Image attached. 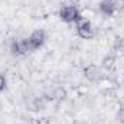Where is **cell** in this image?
Returning a JSON list of instances; mask_svg holds the SVG:
<instances>
[{
    "label": "cell",
    "instance_id": "obj_1",
    "mask_svg": "<svg viewBox=\"0 0 124 124\" xmlns=\"http://www.w3.org/2000/svg\"><path fill=\"white\" fill-rule=\"evenodd\" d=\"M59 17L65 23H77V22H79L82 19L81 12L78 10V7L72 6V4L62 6L61 10H59Z\"/></svg>",
    "mask_w": 124,
    "mask_h": 124
},
{
    "label": "cell",
    "instance_id": "obj_2",
    "mask_svg": "<svg viewBox=\"0 0 124 124\" xmlns=\"http://www.w3.org/2000/svg\"><path fill=\"white\" fill-rule=\"evenodd\" d=\"M84 77L90 82H101L102 79H105V74H104L102 68L95 63H90L84 68Z\"/></svg>",
    "mask_w": 124,
    "mask_h": 124
},
{
    "label": "cell",
    "instance_id": "obj_3",
    "mask_svg": "<svg viewBox=\"0 0 124 124\" xmlns=\"http://www.w3.org/2000/svg\"><path fill=\"white\" fill-rule=\"evenodd\" d=\"M45 40H46V33H45V31H42V29L33 31L31 35H29V38L26 39V42H28V49H29V51H36V49H39V48L45 43Z\"/></svg>",
    "mask_w": 124,
    "mask_h": 124
},
{
    "label": "cell",
    "instance_id": "obj_4",
    "mask_svg": "<svg viewBox=\"0 0 124 124\" xmlns=\"http://www.w3.org/2000/svg\"><path fill=\"white\" fill-rule=\"evenodd\" d=\"M77 33L82 39H91V38H94L95 32H94L93 23L90 20H87V19H81L79 22H77Z\"/></svg>",
    "mask_w": 124,
    "mask_h": 124
},
{
    "label": "cell",
    "instance_id": "obj_5",
    "mask_svg": "<svg viewBox=\"0 0 124 124\" xmlns=\"http://www.w3.org/2000/svg\"><path fill=\"white\" fill-rule=\"evenodd\" d=\"M10 51H12L13 55H17V56L25 55V54L29 51V49H28V42H26V39H19V38L12 39V42H10Z\"/></svg>",
    "mask_w": 124,
    "mask_h": 124
},
{
    "label": "cell",
    "instance_id": "obj_6",
    "mask_svg": "<svg viewBox=\"0 0 124 124\" xmlns=\"http://www.w3.org/2000/svg\"><path fill=\"white\" fill-rule=\"evenodd\" d=\"M100 12L105 16H113L117 12V0H101Z\"/></svg>",
    "mask_w": 124,
    "mask_h": 124
},
{
    "label": "cell",
    "instance_id": "obj_7",
    "mask_svg": "<svg viewBox=\"0 0 124 124\" xmlns=\"http://www.w3.org/2000/svg\"><path fill=\"white\" fill-rule=\"evenodd\" d=\"M114 65H116V56H114L113 54H108V55H105V56L101 59V68L105 69L107 72L113 71V69H114Z\"/></svg>",
    "mask_w": 124,
    "mask_h": 124
},
{
    "label": "cell",
    "instance_id": "obj_8",
    "mask_svg": "<svg viewBox=\"0 0 124 124\" xmlns=\"http://www.w3.org/2000/svg\"><path fill=\"white\" fill-rule=\"evenodd\" d=\"M65 98H66V90L63 87H56L48 97V100H51V101H62Z\"/></svg>",
    "mask_w": 124,
    "mask_h": 124
},
{
    "label": "cell",
    "instance_id": "obj_9",
    "mask_svg": "<svg viewBox=\"0 0 124 124\" xmlns=\"http://www.w3.org/2000/svg\"><path fill=\"white\" fill-rule=\"evenodd\" d=\"M45 100L43 98H35L33 100V102L29 104V110L32 111H42L43 108H45Z\"/></svg>",
    "mask_w": 124,
    "mask_h": 124
},
{
    "label": "cell",
    "instance_id": "obj_10",
    "mask_svg": "<svg viewBox=\"0 0 124 124\" xmlns=\"http://www.w3.org/2000/svg\"><path fill=\"white\" fill-rule=\"evenodd\" d=\"M116 118H117V121H118V123L124 124V107H121V108L117 111V116H116Z\"/></svg>",
    "mask_w": 124,
    "mask_h": 124
},
{
    "label": "cell",
    "instance_id": "obj_11",
    "mask_svg": "<svg viewBox=\"0 0 124 124\" xmlns=\"http://www.w3.org/2000/svg\"><path fill=\"white\" fill-rule=\"evenodd\" d=\"M6 85H7V81H6V77L3 74H0V93L6 90Z\"/></svg>",
    "mask_w": 124,
    "mask_h": 124
},
{
    "label": "cell",
    "instance_id": "obj_12",
    "mask_svg": "<svg viewBox=\"0 0 124 124\" xmlns=\"http://www.w3.org/2000/svg\"><path fill=\"white\" fill-rule=\"evenodd\" d=\"M68 1H69V3H71L72 6H77V4L79 3V0H68Z\"/></svg>",
    "mask_w": 124,
    "mask_h": 124
}]
</instances>
